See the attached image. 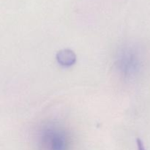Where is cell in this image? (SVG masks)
Segmentation results:
<instances>
[{
	"label": "cell",
	"mask_w": 150,
	"mask_h": 150,
	"mask_svg": "<svg viewBox=\"0 0 150 150\" xmlns=\"http://www.w3.org/2000/svg\"><path fill=\"white\" fill-rule=\"evenodd\" d=\"M35 137L40 150H70L73 139L70 130L62 122L46 120L37 127Z\"/></svg>",
	"instance_id": "6da1fadb"
},
{
	"label": "cell",
	"mask_w": 150,
	"mask_h": 150,
	"mask_svg": "<svg viewBox=\"0 0 150 150\" xmlns=\"http://www.w3.org/2000/svg\"><path fill=\"white\" fill-rule=\"evenodd\" d=\"M116 70L125 80H132L141 70L142 61L139 51L132 45H122L116 53Z\"/></svg>",
	"instance_id": "7a4b0ae2"
},
{
	"label": "cell",
	"mask_w": 150,
	"mask_h": 150,
	"mask_svg": "<svg viewBox=\"0 0 150 150\" xmlns=\"http://www.w3.org/2000/svg\"><path fill=\"white\" fill-rule=\"evenodd\" d=\"M57 63L63 67H70L74 65L77 60L76 54L73 50L64 48L59 51L56 55Z\"/></svg>",
	"instance_id": "3957f363"
},
{
	"label": "cell",
	"mask_w": 150,
	"mask_h": 150,
	"mask_svg": "<svg viewBox=\"0 0 150 150\" xmlns=\"http://www.w3.org/2000/svg\"><path fill=\"white\" fill-rule=\"evenodd\" d=\"M137 146H138V150H146L144 147V145L143 142L140 139H137Z\"/></svg>",
	"instance_id": "277c9868"
}]
</instances>
